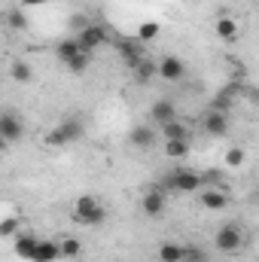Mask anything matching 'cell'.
<instances>
[{"mask_svg":"<svg viewBox=\"0 0 259 262\" xmlns=\"http://www.w3.org/2000/svg\"><path fill=\"white\" fill-rule=\"evenodd\" d=\"M73 223H79L85 229H98V226L107 223V207L101 204V198L79 195L73 201Z\"/></svg>","mask_w":259,"mask_h":262,"instance_id":"1","label":"cell"},{"mask_svg":"<svg viewBox=\"0 0 259 262\" xmlns=\"http://www.w3.org/2000/svg\"><path fill=\"white\" fill-rule=\"evenodd\" d=\"M85 134V119L82 116H64L61 122H55L49 134H46V143L49 146H70V143H76L79 137Z\"/></svg>","mask_w":259,"mask_h":262,"instance_id":"2","label":"cell"},{"mask_svg":"<svg viewBox=\"0 0 259 262\" xmlns=\"http://www.w3.org/2000/svg\"><path fill=\"white\" fill-rule=\"evenodd\" d=\"M244 229L238 226V223H223L220 229H217V235H213V247H217V253H223V256H238L241 250H244Z\"/></svg>","mask_w":259,"mask_h":262,"instance_id":"3","label":"cell"},{"mask_svg":"<svg viewBox=\"0 0 259 262\" xmlns=\"http://www.w3.org/2000/svg\"><path fill=\"white\" fill-rule=\"evenodd\" d=\"M76 37V43H79V49L82 52H89V55H95V49H101L107 40H110V31L104 28V25H98V21H89L79 34H73Z\"/></svg>","mask_w":259,"mask_h":262,"instance_id":"4","label":"cell"},{"mask_svg":"<svg viewBox=\"0 0 259 262\" xmlns=\"http://www.w3.org/2000/svg\"><path fill=\"white\" fill-rule=\"evenodd\" d=\"M165 186L174 192H198L201 189V174L192 168H177L165 177Z\"/></svg>","mask_w":259,"mask_h":262,"instance_id":"5","label":"cell"},{"mask_svg":"<svg viewBox=\"0 0 259 262\" xmlns=\"http://www.w3.org/2000/svg\"><path fill=\"white\" fill-rule=\"evenodd\" d=\"M165 207H168V192H165L162 186H149V189L143 192V198H140V210H143L149 220L162 216Z\"/></svg>","mask_w":259,"mask_h":262,"instance_id":"6","label":"cell"},{"mask_svg":"<svg viewBox=\"0 0 259 262\" xmlns=\"http://www.w3.org/2000/svg\"><path fill=\"white\" fill-rule=\"evenodd\" d=\"M0 137H3L6 143H18V140L25 137V119H21L18 113H12V110L0 113Z\"/></svg>","mask_w":259,"mask_h":262,"instance_id":"7","label":"cell"},{"mask_svg":"<svg viewBox=\"0 0 259 262\" xmlns=\"http://www.w3.org/2000/svg\"><path fill=\"white\" fill-rule=\"evenodd\" d=\"M116 49H119V58L125 61L128 70H134V67L146 58V55H143V43H137L134 37H119V40H116Z\"/></svg>","mask_w":259,"mask_h":262,"instance_id":"8","label":"cell"},{"mask_svg":"<svg viewBox=\"0 0 259 262\" xmlns=\"http://www.w3.org/2000/svg\"><path fill=\"white\" fill-rule=\"evenodd\" d=\"M156 76H162L165 82H180L186 76V64L177 55H162V61L156 64Z\"/></svg>","mask_w":259,"mask_h":262,"instance_id":"9","label":"cell"},{"mask_svg":"<svg viewBox=\"0 0 259 262\" xmlns=\"http://www.w3.org/2000/svg\"><path fill=\"white\" fill-rule=\"evenodd\" d=\"M229 125H232L229 113H220V110H207L204 119H201V128H204V134H210V137H226L229 134Z\"/></svg>","mask_w":259,"mask_h":262,"instance_id":"10","label":"cell"},{"mask_svg":"<svg viewBox=\"0 0 259 262\" xmlns=\"http://www.w3.org/2000/svg\"><path fill=\"white\" fill-rule=\"evenodd\" d=\"M198 201H201V207H204V210H226V207L232 204L229 192H226V189H220V186H204Z\"/></svg>","mask_w":259,"mask_h":262,"instance_id":"11","label":"cell"},{"mask_svg":"<svg viewBox=\"0 0 259 262\" xmlns=\"http://www.w3.org/2000/svg\"><path fill=\"white\" fill-rule=\"evenodd\" d=\"M213 34H217L223 43H238V37H241V25H238L235 18H229V15H220V18L213 21Z\"/></svg>","mask_w":259,"mask_h":262,"instance_id":"12","label":"cell"},{"mask_svg":"<svg viewBox=\"0 0 259 262\" xmlns=\"http://www.w3.org/2000/svg\"><path fill=\"white\" fill-rule=\"evenodd\" d=\"M156 137H159V131L153 128V125H134L128 131V143L137 146V149H149L156 143Z\"/></svg>","mask_w":259,"mask_h":262,"instance_id":"13","label":"cell"},{"mask_svg":"<svg viewBox=\"0 0 259 262\" xmlns=\"http://www.w3.org/2000/svg\"><path fill=\"white\" fill-rule=\"evenodd\" d=\"M58 241H46V238H37V247L31 253V262H58Z\"/></svg>","mask_w":259,"mask_h":262,"instance_id":"14","label":"cell"},{"mask_svg":"<svg viewBox=\"0 0 259 262\" xmlns=\"http://www.w3.org/2000/svg\"><path fill=\"white\" fill-rule=\"evenodd\" d=\"M149 119H153L156 128H162L165 122H174V119H177V107H174L171 101H156L153 110H149Z\"/></svg>","mask_w":259,"mask_h":262,"instance_id":"15","label":"cell"},{"mask_svg":"<svg viewBox=\"0 0 259 262\" xmlns=\"http://www.w3.org/2000/svg\"><path fill=\"white\" fill-rule=\"evenodd\" d=\"M34 247H37V235H28V232H21V235H12V250H15V256H21V259H31Z\"/></svg>","mask_w":259,"mask_h":262,"instance_id":"16","label":"cell"},{"mask_svg":"<svg viewBox=\"0 0 259 262\" xmlns=\"http://www.w3.org/2000/svg\"><path fill=\"white\" fill-rule=\"evenodd\" d=\"M82 49H79V43H76V37H64V40H58L55 43V58L61 61V64H67L70 58H76Z\"/></svg>","mask_w":259,"mask_h":262,"instance_id":"17","label":"cell"},{"mask_svg":"<svg viewBox=\"0 0 259 262\" xmlns=\"http://www.w3.org/2000/svg\"><path fill=\"white\" fill-rule=\"evenodd\" d=\"M9 76H12V82H18V85H28V82L34 79V67L28 64L25 58H15V61L9 64Z\"/></svg>","mask_w":259,"mask_h":262,"instance_id":"18","label":"cell"},{"mask_svg":"<svg viewBox=\"0 0 259 262\" xmlns=\"http://www.w3.org/2000/svg\"><path fill=\"white\" fill-rule=\"evenodd\" d=\"M159 34H162V25H159V21H140V25H137V34H134V40L146 46V43H153Z\"/></svg>","mask_w":259,"mask_h":262,"instance_id":"19","label":"cell"},{"mask_svg":"<svg viewBox=\"0 0 259 262\" xmlns=\"http://www.w3.org/2000/svg\"><path fill=\"white\" fill-rule=\"evenodd\" d=\"M159 131H162L165 140H189V128H186L183 122H177V119H174V122H165Z\"/></svg>","mask_w":259,"mask_h":262,"instance_id":"20","label":"cell"},{"mask_svg":"<svg viewBox=\"0 0 259 262\" xmlns=\"http://www.w3.org/2000/svg\"><path fill=\"white\" fill-rule=\"evenodd\" d=\"M134 73V79H137V85H149L153 82V76H156V61H149V58H143L140 64L131 70Z\"/></svg>","mask_w":259,"mask_h":262,"instance_id":"21","label":"cell"},{"mask_svg":"<svg viewBox=\"0 0 259 262\" xmlns=\"http://www.w3.org/2000/svg\"><path fill=\"white\" fill-rule=\"evenodd\" d=\"M58 253H61V259H79V256H82V241H79V238H64V241H58Z\"/></svg>","mask_w":259,"mask_h":262,"instance_id":"22","label":"cell"},{"mask_svg":"<svg viewBox=\"0 0 259 262\" xmlns=\"http://www.w3.org/2000/svg\"><path fill=\"white\" fill-rule=\"evenodd\" d=\"M207 250L198 244H180V262H207Z\"/></svg>","mask_w":259,"mask_h":262,"instance_id":"23","label":"cell"},{"mask_svg":"<svg viewBox=\"0 0 259 262\" xmlns=\"http://www.w3.org/2000/svg\"><path fill=\"white\" fill-rule=\"evenodd\" d=\"M159 262H180V244L177 241H162L159 244Z\"/></svg>","mask_w":259,"mask_h":262,"instance_id":"24","label":"cell"},{"mask_svg":"<svg viewBox=\"0 0 259 262\" xmlns=\"http://www.w3.org/2000/svg\"><path fill=\"white\" fill-rule=\"evenodd\" d=\"M189 149H192L189 140H165V152L171 159H183V156H189Z\"/></svg>","mask_w":259,"mask_h":262,"instance_id":"25","label":"cell"},{"mask_svg":"<svg viewBox=\"0 0 259 262\" xmlns=\"http://www.w3.org/2000/svg\"><path fill=\"white\" fill-rule=\"evenodd\" d=\"M6 25H9L12 31H25V28H28V15H25V9H21V6L9 9V12H6Z\"/></svg>","mask_w":259,"mask_h":262,"instance_id":"26","label":"cell"},{"mask_svg":"<svg viewBox=\"0 0 259 262\" xmlns=\"http://www.w3.org/2000/svg\"><path fill=\"white\" fill-rule=\"evenodd\" d=\"M244 162H247V149L244 146H229L226 149V165L229 168H241Z\"/></svg>","mask_w":259,"mask_h":262,"instance_id":"27","label":"cell"},{"mask_svg":"<svg viewBox=\"0 0 259 262\" xmlns=\"http://www.w3.org/2000/svg\"><path fill=\"white\" fill-rule=\"evenodd\" d=\"M64 67L70 70V73H85V70L92 67V55H89V52H79V55H76V58H70Z\"/></svg>","mask_w":259,"mask_h":262,"instance_id":"28","label":"cell"},{"mask_svg":"<svg viewBox=\"0 0 259 262\" xmlns=\"http://www.w3.org/2000/svg\"><path fill=\"white\" fill-rule=\"evenodd\" d=\"M9 235H18V216H3L0 220V238H9Z\"/></svg>","mask_w":259,"mask_h":262,"instance_id":"29","label":"cell"},{"mask_svg":"<svg viewBox=\"0 0 259 262\" xmlns=\"http://www.w3.org/2000/svg\"><path fill=\"white\" fill-rule=\"evenodd\" d=\"M85 25H89V15H73V18H70V31H73V34H79Z\"/></svg>","mask_w":259,"mask_h":262,"instance_id":"30","label":"cell"},{"mask_svg":"<svg viewBox=\"0 0 259 262\" xmlns=\"http://www.w3.org/2000/svg\"><path fill=\"white\" fill-rule=\"evenodd\" d=\"M40 3H46V0H21V9H28V6H40Z\"/></svg>","mask_w":259,"mask_h":262,"instance_id":"31","label":"cell"},{"mask_svg":"<svg viewBox=\"0 0 259 262\" xmlns=\"http://www.w3.org/2000/svg\"><path fill=\"white\" fill-rule=\"evenodd\" d=\"M6 149H9V143H6V140H3V137H0V156H3V152H6Z\"/></svg>","mask_w":259,"mask_h":262,"instance_id":"32","label":"cell"}]
</instances>
